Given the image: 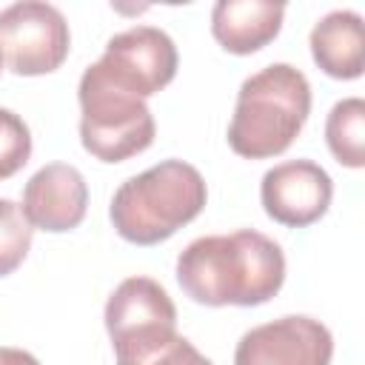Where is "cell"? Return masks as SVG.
<instances>
[{
  "label": "cell",
  "mask_w": 365,
  "mask_h": 365,
  "mask_svg": "<svg viewBox=\"0 0 365 365\" xmlns=\"http://www.w3.org/2000/svg\"><path fill=\"white\" fill-rule=\"evenodd\" d=\"M177 282L200 305H262L285 282V254L254 228L197 237L177 257Z\"/></svg>",
  "instance_id": "obj_1"
},
{
  "label": "cell",
  "mask_w": 365,
  "mask_h": 365,
  "mask_svg": "<svg viewBox=\"0 0 365 365\" xmlns=\"http://www.w3.org/2000/svg\"><path fill=\"white\" fill-rule=\"evenodd\" d=\"M308 114V77L288 63H271L242 80L228 125V145L248 160L277 157L297 140Z\"/></svg>",
  "instance_id": "obj_2"
},
{
  "label": "cell",
  "mask_w": 365,
  "mask_h": 365,
  "mask_svg": "<svg viewBox=\"0 0 365 365\" xmlns=\"http://www.w3.org/2000/svg\"><path fill=\"white\" fill-rule=\"evenodd\" d=\"M205 180L191 163L163 160L114 191L108 217L123 240L157 245L188 225L205 208Z\"/></svg>",
  "instance_id": "obj_3"
},
{
  "label": "cell",
  "mask_w": 365,
  "mask_h": 365,
  "mask_svg": "<svg viewBox=\"0 0 365 365\" xmlns=\"http://www.w3.org/2000/svg\"><path fill=\"white\" fill-rule=\"evenodd\" d=\"M80 143L103 163H123L154 143V117L148 106L111 86L91 66L83 71L80 86Z\"/></svg>",
  "instance_id": "obj_4"
},
{
  "label": "cell",
  "mask_w": 365,
  "mask_h": 365,
  "mask_svg": "<svg viewBox=\"0 0 365 365\" xmlns=\"http://www.w3.org/2000/svg\"><path fill=\"white\" fill-rule=\"evenodd\" d=\"M103 319L117 365H148L177 336V308L151 277L123 279L111 291Z\"/></svg>",
  "instance_id": "obj_5"
},
{
  "label": "cell",
  "mask_w": 365,
  "mask_h": 365,
  "mask_svg": "<svg viewBox=\"0 0 365 365\" xmlns=\"http://www.w3.org/2000/svg\"><path fill=\"white\" fill-rule=\"evenodd\" d=\"M68 48V23L57 6L20 0L0 11V57L14 74H48L63 66Z\"/></svg>",
  "instance_id": "obj_6"
},
{
  "label": "cell",
  "mask_w": 365,
  "mask_h": 365,
  "mask_svg": "<svg viewBox=\"0 0 365 365\" xmlns=\"http://www.w3.org/2000/svg\"><path fill=\"white\" fill-rule=\"evenodd\" d=\"M91 68L111 86L145 100L165 88L177 74V46L157 26H131L106 43Z\"/></svg>",
  "instance_id": "obj_7"
},
{
  "label": "cell",
  "mask_w": 365,
  "mask_h": 365,
  "mask_svg": "<svg viewBox=\"0 0 365 365\" xmlns=\"http://www.w3.org/2000/svg\"><path fill=\"white\" fill-rule=\"evenodd\" d=\"M331 331L305 314L279 317L245 331L234 348V365H331Z\"/></svg>",
  "instance_id": "obj_8"
},
{
  "label": "cell",
  "mask_w": 365,
  "mask_h": 365,
  "mask_svg": "<svg viewBox=\"0 0 365 365\" xmlns=\"http://www.w3.org/2000/svg\"><path fill=\"white\" fill-rule=\"evenodd\" d=\"M334 197L328 171L314 160H288L262 174L259 200L265 214L288 228H305L317 222Z\"/></svg>",
  "instance_id": "obj_9"
},
{
  "label": "cell",
  "mask_w": 365,
  "mask_h": 365,
  "mask_svg": "<svg viewBox=\"0 0 365 365\" xmlns=\"http://www.w3.org/2000/svg\"><path fill=\"white\" fill-rule=\"evenodd\" d=\"M88 205V185L68 163H48L34 171L23 188V214L31 228L51 234L71 231L83 222Z\"/></svg>",
  "instance_id": "obj_10"
},
{
  "label": "cell",
  "mask_w": 365,
  "mask_h": 365,
  "mask_svg": "<svg viewBox=\"0 0 365 365\" xmlns=\"http://www.w3.org/2000/svg\"><path fill=\"white\" fill-rule=\"evenodd\" d=\"M285 6L271 0H217L211 34L231 54H251L271 43L282 29Z\"/></svg>",
  "instance_id": "obj_11"
},
{
  "label": "cell",
  "mask_w": 365,
  "mask_h": 365,
  "mask_svg": "<svg viewBox=\"0 0 365 365\" xmlns=\"http://www.w3.org/2000/svg\"><path fill=\"white\" fill-rule=\"evenodd\" d=\"M314 63L336 80H356L362 74V17L351 9L328 11L311 29Z\"/></svg>",
  "instance_id": "obj_12"
},
{
  "label": "cell",
  "mask_w": 365,
  "mask_h": 365,
  "mask_svg": "<svg viewBox=\"0 0 365 365\" xmlns=\"http://www.w3.org/2000/svg\"><path fill=\"white\" fill-rule=\"evenodd\" d=\"M325 143L336 163L348 168L365 165V100L345 97L334 103L325 120Z\"/></svg>",
  "instance_id": "obj_13"
},
{
  "label": "cell",
  "mask_w": 365,
  "mask_h": 365,
  "mask_svg": "<svg viewBox=\"0 0 365 365\" xmlns=\"http://www.w3.org/2000/svg\"><path fill=\"white\" fill-rule=\"evenodd\" d=\"M31 237L34 228L26 220L23 208L14 200L0 197V277H9L26 259Z\"/></svg>",
  "instance_id": "obj_14"
},
{
  "label": "cell",
  "mask_w": 365,
  "mask_h": 365,
  "mask_svg": "<svg viewBox=\"0 0 365 365\" xmlns=\"http://www.w3.org/2000/svg\"><path fill=\"white\" fill-rule=\"evenodd\" d=\"M31 157V131L20 114L0 108V180L14 177Z\"/></svg>",
  "instance_id": "obj_15"
},
{
  "label": "cell",
  "mask_w": 365,
  "mask_h": 365,
  "mask_svg": "<svg viewBox=\"0 0 365 365\" xmlns=\"http://www.w3.org/2000/svg\"><path fill=\"white\" fill-rule=\"evenodd\" d=\"M148 365H214V362L208 356H202L185 336L177 334L165 348H160V354Z\"/></svg>",
  "instance_id": "obj_16"
},
{
  "label": "cell",
  "mask_w": 365,
  "mask_h": 365,
  "mask_svg": "<svg viewBox=\"0 0 365 365\" xmlns=\"http://www.w3.org/2000/svg\"><path fill=\"white\" fill-rule=\"evenodd\" d=\"M0 365H40V362H37V356H31V354L23 351V348H9V345H3V348H0Z\"/></svg>",
  "instance_id": "obj_17"
},
{
  "label": "cell",
  "mask_w": 365,
  "mask_h": 365,
  "mask_svg": "<svg viewBox=\"0 0 365 365\" xmlns=\"http://www.w3.org/2000/svg\"><path fill=\"white\" fill-rule=\"evenodd\" d=\"M0 66H3V57H0Z\"/></svg>",
  "instance_id": "obj_18"
}]
</instances>
